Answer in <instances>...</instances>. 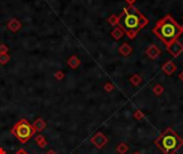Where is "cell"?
Wrapping results in <instances>:
<instances>
[{
  "instance_id": "1",
  "label": "cell",
  "mask_w": 183,
  "mask_h": 154,
  "mask_svg": "<svg viewBox=\"0 0 183 154\" xmlns=\"http://www.w3.org/2000/svg\"><path fill=\"white\" fill-rule=\"evenodd\" d=\"M118 24L129 37L134 38L138 31L145 27L147 20L135 8H125L122 15L119 17Z\"/></svg>"
},
{
  "instance_id": "2",
  "label": "cell",
  "mask_w": 183,
  "mask_h": 154,
  "mask_svg": "<svg viewBox=\"0 0 183 154\" xmlns=\"http://www.w3.org/2000/svg\"><path fill=\"white\" fill-rule=\"evenodd\" d=\"M153 32L168 46L177 40V38L183 32V29L172 20L170 15H168L156 24V27L153 29Z\"/></svg>"
},
{
  "instance_id": "3",
  "label": "cell",
  "mask_w": 183,
  "mask_h": 154,
  "mask_svg": "<svg viewBox=\"0 0 183 154\" xmlns=\"http://www.w3.org/2000/svg\"><path fill=\"white\" fill-rule=\"evenodd\" d=\"M155 145L164 154H175L183 146V139L169 127L156 138Z\"/></svg>"
},
{
  "instance_id": "4",
  "label": "cell",
  "mask_w": 183,
  "mask_h": 154,
  "mask_svg": "<svg viewBox=\"0 0 183 154\" xmlns=\"http://www.w3.org/2000/svg\"><path fill=\"white\" fill-rule=\"evenodd\" d=\"M35 132L37 131L33 127V125L30 124V122L26 119L20 120L11 129V134L22 143L28 142L29 140L34 136Z\"/></svg>"
},
{
  "instance_id": "5",
  "label": "cell",
  "mask_w": 183,
  "mask_h": 154,
  "mask_svg": "<svg viewBox=\"0 0 183 154\" xmlns=\"http://www.w3.org/2000/svg\"><path fill=\"white\" fill-rule=\"evenodd\" d=\"M91 142L98 149H102L108 142V138L103 133L98 132L93 137H91Z\"/></svg>"
},
{
  "instance_id": "6",
  "label": "cell",
  "mask_w": 183,
  "mask_h": 154,
  "mask_svg": "<svg viewBox=\"0 0 183 154\" xmlns=\"http://www.w3.org/2000/svg\"><path fill=\"white\" fill-rule=\"evenodd\" d=\"M167 48H168V51H170V54H171L172 56L175 57L179 56L183 51V46L180 44V42H178L177 40H176L175 42H172L171 44H169L167 46Z\"/></svg>"
},
{
  "instance_id": "7",
  "label": "cell",
  "mask_w": 183,
  "mask_h": 154,
  "mask_svg": "<svg viewBox=\"0 0 183 154\" xmlns=\"http://www.w3.org/2000/svg\"><path fill=\"white\" fill-rule=\"evenodd\" d=\"M32 125H33V127L35 129L37 132H42V131H44L46 129V122L43 120L42 118H38Z\"/></svg>"
},
{
  "instance_id": "8",
  "label": "cell",
  "mask_w": 183,
  "mask_h": 154,
  "mask_svg": "<svg viewBox=\"0 0 183 154\" xmlns=\"http://www.w3.org/2000/svg\"><path fill=\"white\" fill-rule=\"evenodd\" d=\"M176 65L172 63V62H167L166 64H164V67H163V71L165 72L166 74H168V75H170V74H172L174 72L176 71Z\"/></svg>"
},
{
  "instance_id": "9",
  "label": "cell",
  "mask_w": 183,
  "mask_h": 154,
  "mask_svg": "<svg viewBox=\"0 0 183 154\" xmlns=\"http://www.w3.org/2000/svg\"><path fill=\"white\" fill-rule=\"evenodd\" d=\"M34 140H35V142H37V145L40 147V148H45V147L47 146V140L43 137L42 135H38V136H35Z\"/></svg>"
},
{
  "instance_id": "10",
  "label": "cell",
  "mask_w": 183,
  "mask_h": 154,
  "mask_svg": "<svg viewBox=\"0 0 183 154\" xmlns=\"http://www.w3.org/2000/svg\"><path fill=\"white\" fill-rule=\"evenodd\" d=\"M116 151L118 152L119 154H124L127 153V151H129V146H127V143H120V145H118V147H117V149H116Z\"/></svg>"
},
{
  "instance_id": "11",
  "label": "cell",
  "mask_w": 183,
  "mask_h": 154,
  "mask_svg": "<svg viewBox=\"0 0 183 154\" xmlns=\"http://www.w3.org/2000/svg\"><path fill=\"white\" fill-rule=\"evenodd\" d=\"M148 55H149L150 58H155L160 55V49L155 47V46H151V47L148 49Z\"/></svg>"
},
{
  "instance_id": "12",
  "label": "cell",
  "mask_w": 183,
  "mask_h": 154,
  "mask_svg": "<svg viewBox=\"0 0 183 154\" xmlns=\"http://www.w3.org/2000/svg\"><path fill=\"white\" fill-rule=\"evenodd\" d=\"M164 91V88L161 86V85H156L154 88H153V92H154L155 95H161Z\"/></svg>"
},
{
  "instance_id": "13",
  "label": "cell",
  "mask_w": 183,
  "mask_h": 154,
  "mask_svg": "<svg viewBox=\"0 0 183 154\" xmlns=\"http://www.w3.org/2000/svg\"><path fill=\"white\" fill-rule=\"evenodd\" d=\"M120 51H121L122 55H124V56H127V55L131 53V48L129 47L127 44H125V45H123L121 48H120Z\"/></svg>"
},
{
  "instance_id": "14",
  "label": "cell",
  "mask_w": 183,
  "mask_h": 154,
  "mask_svg": "<svg viewBox=\"0 0 183 154\" xmlns=\"http://www.w3.org/2000/svg\"><path fill=\"white\" fill-rule=\"evenodd\" d=\"M140 80H141V78L138 75H134L132 78H131V82H132L133 85H135V86H137V85L140 82Z\"/></svg>"
},
{
  "instance_id": "15",
  "label": "cell",
  "mask_w": 183,
  "mask_h": 154,
  "mask_svg": "<svg viewBox=\"0 0 183 154\" xmlns=\"http://www.w3.org/2000/svg\"><path fill=\"white\" fill-rule=\"evenodd\" d=\"M79 64V61H78V59H76V57H73V58L71 59V61H70V65L72 67H75L76 65Z\"/></svg>"
},
{
  "instance_id": "16",
  "label": "cell",
  "mask_w": 183,
  "mask_h": 154,
  "mask_svg": "<svg viewBox=\"0 0 183 154\" xmlns=\"http://www.w3.org/2000/svg\"><path fill=\"white\" fill-rule=\"evenodd\" d=\"M144 117H145L144 114H142L141 111H138V110L135 112V114H134V118H135L136 120H141V119H142Z\"/></svg>"
},
{
  "instance_id": "17",
  "label": "cell",
  "mask_w": 183,
  "mask_h": 154,
  "mask_svg": "<svg viewBox=\"0 0 183 154\" xmlns=\"http://www.w3.org/2000/svg\"><path fill=\"white\" fill-rule=\"evenodd\" d=\"M8 60H9V58L7 56H0V62H1V63H6Z\"/></svg>"
},
{
  "instance_id": "18",
  "label": "cell",
  "mask_w": 183,
  "mask_h": 154,
  "mask_svg": "<svg viewBox=\"0 0 183 154\" xmlns=\"http://www.w3.org/2000/svg\"><path fill=\"white\" fill-rule=\"evenodd\" d=\"M15 154H29V153L26 151L25 149H20V150H18V151H17Z\"/></svg>"
},
{
  "instance_id": "19",
  "label": "cell",
  "mask_w": 183,
  "mask_h": 154,
  "mask_svg": "<svg viewBox=\"0 0 183 154\" xmlns=\"http://www.w3.org/2000/svg\"><path fill=\"white\" fill-rule=\"evenodd\" d=\"M111 89H113V85L107 84L106 86H105V90H107V91H110Z\"/></svg>"
},
{
  "instance_id": "20",
  "label": "cell",
  "mask_w": 183,
  "mask_h": 154,
  "mask_svg": "<svg viewBox=\"0 0 183 154\" xmlns=\"http://www.w3.org/2000/svg\"><path fill=\"white\" fill-rule=\"evenodd\" d=\"M0 154H7V151L2 148V147H0Z\"/></svg>"
},
{
  "instance_id": "21",
  "label": "cell",
  "mask_w": 183,
  "mask_h": 154,
  "mask_svg": "<svg viewBox=\"0 0 183 154\" xmlns=\"http://www.w3.org/2000/svg\"><path fill=\"white\" fill-rule=\"evenodd\" d=\"M46 154H56V152L54 151V150H49V151L46 152Z\"/></svg>"
},
{
  "instance_id": "22",
  "label": "cell",
  "mask_w": 183,
  "mask_h": 154,
  "mask_svg": "<svg viewBox=\"0 0 183 154\" xmlns=\"http://www.w3.org/2000/svg\"><path fill=\"white\" fill-rule=\"evenodd\" d=\"M179 77H180V79H181V80L183 81V72H182V73L180 74V75H179Z\"/></svg>"
},
{
  "instance_id": "23",
  "label": "cell",
  "mask_w": 183,
  "mask_h": 154,
  "mask_svg": "<svg viewBox=\"0 0 183 154\" xmlns=\"http://www.w3.org/2000/svg\"><path fill=\"white\" fill-rule=\"evenodd\" d=\"M134 154H141V153H139V152H135Z\"/></svg>"
}]
</instances>
